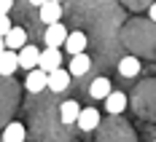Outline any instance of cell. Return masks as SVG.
<instances>
[{"label": "cell", "instance_id": "1", "mask_svg": "<svg viewBox=\"0 0 156 142\" xmlns=\"http://www.w3.org/2000/svg\"><path fill=\"white\" fill-rule=\"evenodd\" d=\"M59 19H62V5L57 0H46L41 5V22L46 27H54V24H59Z\"/></svg>", "mask_w": 156, "mask_h": 142}, {"label": "cell", "instance_id": "2", "mask_svg": "<svg viewBox=\"0 0 156 142\" xmlns=\"http://www.w3.org/2000/svg\"><path fill=\"white\" fill-rule=\"evenodd\" d=\"M41 70L51 75V73H57V70H62V54L57 51V48H46V51H41Z\"/></svg>", "mask_w": 156, "mask_h": 142}, {"label": "cell", "instance_id": "3", "mask_svg": "<svg viewBox=\"0 0 156 142\" xmlns=\"http://www.w3.org/2000/svg\"><path fill=\"white\" fill-rule=\"evenodd\" d=\"M67 35H70V32L65 30L62 22H59V24H54V27H46V38H43V40H46L48 48H57V51H59V46L67 43Z\"/></svg>", "mask_w": 156, "mask_h": 142}, {"label": "cell", "instance_id": "4", "mask_svg": "<svg viewBox=\"0 0 156 142\" xmlns=\"http://www.w3.org/2000/svg\"><path fill=\"white\" fill-rule=\"evenodd\" d=\"M19 67H24V70H38L41 67V51L35 46H24L19 51Z\"/></svg>", "mask_w": 156, "mask_h": 142}, {"label": "cell", "instance_id": "5", "mask_svg": "<svg viewBox=\"0 0 156 142\" xmlns=\"http://www.w3.org/2000/svg\"><path fill=\"white\" fill-rule=\"evenodd\" d=\"M24 86H27V91H32V94H38V91H43V89H48V75L38 67V70H32L30 75H27V80H24Z\"/></svg>", "mask_w": 156, "mask_h": 142}, {"label": "cell", "instance_id": "6", "mask_svg": "<svg viewBox=\"0 0 156 142\" xmlns=\"http://www.w3.org/2000/svg\"><path fill=\"white\" fill-rule=\"evenodd\" d=\"M3 40H5V48H8V51H19V48L27 46V30H24V27H14Z\"/></svg>", "mask_w": 156, "mask_h": 142}, {"label": "cell", "instance_id": "7", "mask_svg": "<svg viewBox=\"0 0 156 142\" xmlns=\"http://www.w3.org/2000/svg\"><path fill=\"white\" fill-rule=\"evenodd\" d=\"M76 123H78L81 131H94V129L100 126V113L94 110V107H86V110H81Z\"/></svg>", "mask_w": 156, "mask_h": 142}, {"label": "cell", "instance_id": "8", "mask_svg": "<svg viewBox=\"0 0 156 142\" xmlns=\"http://www.w3.org/2000/svg\"><path fill=\"white\" fill-rule=\"evenodd\" d=\"M67 86H70V73H67V70H57V73L48 75V89H51L54 94H62Z\"/></svg>", "mask_w": 156, "mask_h": 142}, {"label": "cell", "instance_id": "9", "mask_svg": "<svg viewBox=\"0 0 156 142\" xmlns=\"http://www.w3.org/2000/svg\"><path fill=\"white\" fill-rule=\"evenodd\" d=\"M86 35L83 32H70L67 35V43H65V48H67V54H73V56H78V54H83V48H86Z\"/></svg>", "mask_w": 156, "mask_h": 142}, {"label": "cell", "instance_id": "10", "mask_svg": "<svg viewBox=\"0 0 156 142\" xmlns=\"http://www.w3.org/2000/svg\"><path fill=\"white\" fill-rule=\"evenodd\" d=\"M89 94L94 96V99H108L110 94H113V89H110V80L108 78H94L92 86H89Z\"/></svg>", "mask_w": 156, "mask_h": 142}, {"label": "cell", "instance_id": "11", "mask_svg": "<svg viewBox=\"0 0 156 142\" xmlns=\"http://www.w3.org/2000/svg\"><path fill=\"white\" fill-rule=\"evenodd\" d=\"M105 110H108L110 115L124 113V110H126V94H121V91H113V94L105 99Z\"/></svg>", "mask_w": 156, "mask_h": 142}, {"label": "cell", "instance_id": "12", "mask_svg": "<svg viewBox=\"0 0 156 142\" xmlns=\"http://www.w3.org/2000/svg\"><path fill=\"white\" fill-rule=\"evenodd\" d=\"M59 115H62V123H76L78 115H81V107H78V102H73V99L62 102V105H59Z\"/></svg>", "mask_w": 156, "mask_h": 142}, {"label": "cell", "instance_id": "13", "mask_svg": "<svg viewBox=\"0 0 156 142\" xmlns=\"http://www.w3.org/2000/svg\"><path fill=\"white\" fill-rule=\"evenodd\" d=\"M19 67V54L16 51H5L0 56V75H14Z\"/></svg>", "mask_w": 156, "mask_h": 142}, {"label": "cell", "instance_id": "14", "mask_svg": "<svg viewBox=\"0 0 156 142\" xmlns=\"http://www.w3.org/2000/svg\"><path fill=\"white\" fill-rule=\"evenodd\" d=\"M24 126L19 123V121H11L8 126H5V131H3V142H24Z\"/></svg>", "mask_w": 156, "mask_h": 142}, {"label": "cell", "instance_id": "15", "mask_svg": "<svg viewBox=\"0 0 156 142\" xmlns=\"http://www.w3.org/2000/svg\"><path fill=\"white\" fill-rule=\"evenodd\" d=\"M89 67H92V59H89L86 54H78V56H73V59H70L67 73H70V75H83Z\"/></svg>", "mask_w": 156, "mask_h": 142}, {"label": "cell", "instance_id": "16", "mask_svg": "<svg viewBox=\"0 0 156 142\" xmlns=\"http://www.w3.org/2000/svg\"><path fill=\"white\" fill-rule=\"evenodd\" d=\"M119 73H121L124 78H132V75L140 73V62H137L135 56H124V59L119 62Z\"/></svg>", "mask_w": 156, "mask_h": 142}, {"label": "cell", "instance_id": "17", "mask_svg": "<svg viewBox=\"0 0 156 142\" xmlns=\"http://www.w3.org/2000/svg\"><path fill=\"white\" fill-rule=\"evenodd\" d=\"M11 30H14L11 19H8V16H0V38H5V35H8Z\"/></svg>", "mask_w": 156, "mask_h": 142}, {"label": "cell", "instance_id": "18", "mask_svg": "<svg viewBox=\"0 0 156 142\" xmlns=\"http://www.w3.org/2000/svg\"><path fill=\"white\" fill-rule=\"evenodd\" d=\"M11 5H14L11 0H0V16H5V14H8V11H11Z\"/></svg>", "mask_w": 156, "mask_h": 142}, {"label": "cell", "instance_id": "19", "mask_svg": "<svg viewBox=\"0 0 156 142\" xmlns=\"http://www.w3.org/2000/svg\"><path fill=\"white\" fill-rule=\"evenodd\" d=\"M148 14H151V19H154V22H156V3H154V5H151V8H148Z\"/></svg>", "mask_w": 156, "mask_h": 142}, {"label": "cell", "instance_id": "20", "mask_svg": "<svg viewBox=\"0 0 156 142\" xmlns=\"http://www.w3.org/2000/svg\"><path fill=\"white\" fill-rule=\"evenodd\" d=\"M5 51H8V48H5V40H3V38H0V56H3V54H5Z\"/></svg>", "mask_w": 156, "mask_h": 142}]
</instances>
